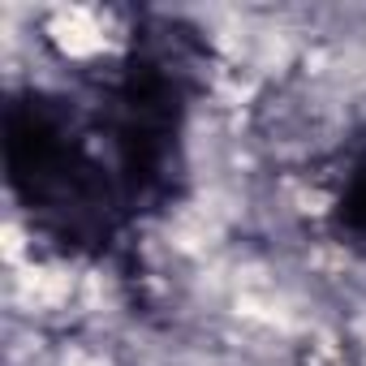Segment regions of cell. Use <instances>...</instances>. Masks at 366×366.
Segmentation results:
<instances>
[{
    "label": "cell",
    "instance_id": "1",
    "mask_svg": "<svg viewBox=\"0 0 366 366\" xmlns=\"http://www.w3.org/2000/svg\"><path fill=\"white\" fill-rule=\"evenodd\" d=\"M5 177L31 233L56 254H112L138 224L91 108L65 95L26 86L5 104Z\"/></svg>",
    "mask_w": 366,
    "mask_h": 366
},
{
    "label": "cell",
    "instance_id": "2",
    "mask_svg": "<svg viewBox=\"0 0 366 366\" xmlns=\"http://www.w3.org/2000/svg\"><path fill=\"white\" fill-rule=\"evenodd\" d=\"M319 224L353 259H366V125L315 164Z\"/></svg>",
    "mask_w": 366,
    "mask_h": 366
}]
</instances>
